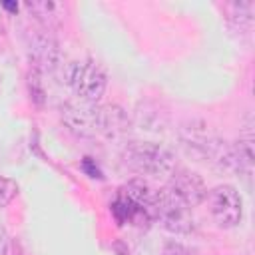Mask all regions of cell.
Listing matches in <instances>:
<instances>
[{
  "mask_svg": "<svg viewBox=\"0 0 255 255\" xmlns=\"http://www.w3.org/2000/svg\"><path fill=\"white\" fill-rule=\"evenodd\" d=\"M26 8L44 24H52L54 18H60L64 10V6L58 2H28Z\"/></svg>",
  "mask_w": 255,
  "mask_h": 255,
  "instance_id": "8",
  "label": "cell"
},
{
  "mask_svg": "<svg viewBox=\"0 0 255 255\" xmlns=\"http://www.w3.org/2000/svg\"><path fill=\"white\" fill-rule=\"evenodd\" d=\"M114 249L118 251V255H129V251H128V247L122 243V241H118L116 245H114Z\"/></svg>",
  "mask_w": 255,
  "mask_h": 255,
  "instance_id": "12",
  "label": "cell"
},
{
  "mask_svg": "<svg viewBox=\"0 0 255 255\" xmlns=\"http://www.w3.org/2000/svg\"><path fill=\"white\" fill-rule=\"evenodd\" d=\"M8 253V233L4 229V225H0V255Z\"/></svg>",
  "mask_w": 255,
  "mask_h": 255,
  "instance_id": "11",
  "label": "cell"
},
{
  "mask_svg": "<svg viewBox=\"0 0 255 255\" xmlns=\"http://www.w3.org/2000/svg\"><path fill=\"white\" fill-rule=\"evenodd\" d=\"M161 255H193V253H191L185 245L175 243V241H169V243H165V245H163Z\"/></svg>",
  "mask_w": 255,
  "mask_h": 255,
  "instance_id": "10",
  "label": "cell"
},
{
  "mask_svg": "<svg viewBox=\"0 0 255 255\" xmlns=\"http://www.w3.org/2000/svg\"><path fill=\"white\" fill-rule=\"evenodd\" d=\"M2 6H4V8H8V10H12V12H16V10H18V6H16V4H8V2H2Z\"/></svg>",
  "mask_w": 255,
  "mask_h": 255,
  "instance_id": "13",
  "label": "cell"
},
{
  "mask_svg": "<svg viewBox=\"0 0 255 255\" xmlns=\"http://www.w3.org/2000/svg\"><path fill=\"white\" fill-rule=\"evenodd\" d=\"M153 219L171 233H191L193 231V213L191 205L183 201L171 187H163L157 193L153 207Z\"/></svg>",
  "mask_w": 255,
  "mask_h": 255,
  "instance_id": "3",
  "label": "cell"
},
{
  "mask_svg": "<svg viewBox=\"0 0 255 255\" xmlns=\"http://www.w3.org/2000/svg\"><path fill=\"white\" fill-rule=\"evenodd\" d=\"M66 84L72 86L78 100L96 104L106 92L108 78L96 62L86 60V62H72L66 66Z\"/></svg>",
  "mask_w": 255,
  "mask_h": 255,
  "instance_id": "4",
  "label": "cell"
},
{
  "mask_svg": "<svg viewBox=\"0 0 255 255\" xmlns=\"http://www.w3.org/2000/svg\"><path fill=\"white\" fill-rule=\"evenodd\" d=\"M32 54L38 66H42L44 70H54L58 66V48H56V42L50 40L48 36H42L34 42Z\"/></svg>",
  "mask_w": 255,
  "mask_h": 255,
  "instance_id": "7",
  "label": "cell"
},
{
  "mask_svg": "<svg viewBox=\"0 0 255 255\" xmlns=\"http://www.w3.org/2000/svg\"><path fill=\"white\" fill-rule=\"evenodd\" d=\"M211 217L219 227H235L243 215V199L233 185H217L205 195Z\"/></svg>",
  "mask_w": 255,
  "mask_h": 255,
  "instance_id": "5",
  "label": "cell"
},
{
  "mask_svg": "<svg viewBox=\"0 0 255 255\" xmlns=\"http://www.w3.org/2000/svg\"><path fill=\"white\" fill-rule=\"evenodd\" d=\"M18 195V183L10 177L0 175V207H6Z\"/></svg>",
  "mask_w": 255,
  "mask_h": 255,
  "instance_id": "9",
  "label": "cell"
},
{
  "mask_svg": "<svg viewBox=\"0 0 255 255\" xmlns=\"http://www.w3.org/2000/svg\"><path fill=\"white\" fill-rule=\"evenodd\" d=\"M62 120L64 124L80 133V135H116L118 131L124 129L126 118L120 108L114 106H96L90 102H68L62 106Z\"/></svg>",
  "mask_w": 255,
  "mask_h": 255,
  "instance_id": "1",
  "label": "cell"
},
{
  "mask_svg": "<svg viewBox=\"0 0 255 255\" xmlns=\"http://www.w3.org/2000/svg\"><path fill=\"white\" fill-rule=\"evenodd\" d=\"M171 181L167 187H171L183 201H187L191 207L201 203L207 195V189L201 181V177L197 173H191V171H185V169H175L171 175Z\"/></svg>",
  "mask_w": 255,
  "mask_h": 255,
  "instance_id": "6",
  "label": "cell"
},
{
  "mask_svg": "<svg viewBox=\"0 0 255 255\" xmlns=\"http://www.w3.org/2000/svg\"><path fill=\"white\" fill-rule=\"evenodd\" d=\"M126 165L141 177H169L175 171L173 153L153 141H131L124 149Z\"/></svg>",
  "mask_w": 255,
  "mask_h": 255,
  "instance_id": "2",
  "label": "cell"
}]
</instances>
